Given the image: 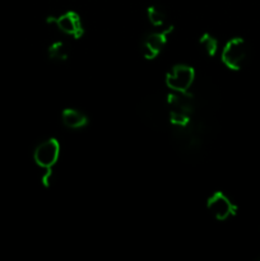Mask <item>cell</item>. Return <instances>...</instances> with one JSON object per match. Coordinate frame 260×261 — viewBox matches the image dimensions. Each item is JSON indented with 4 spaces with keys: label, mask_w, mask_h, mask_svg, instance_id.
I'll return each mask as SVG.
<instances>
[{
    "label": "cell",
    "mask_w": 260,
    "mask_h": 261,
    "mask_svg": "<svg viewBox=\"0 0 260 261\" xmlns=\"http://www.w3.org/2000/svg\"><path fill=\"white\" fill-rule=\"evenodd\" d=\"M138 115L144 125L154 130L163 129L170 121L168 99L162 94H150L140 102Z\"/></svg>",
    "instance_id": "1"
},
{
    "label": "cell",
    "mask_w": 260,
    "mask_h": 261,
    "mask_svg": "<svg viewBox=\"0 0 260 261\" xmlns=\"http://www.w3.org/2000/svg\"><path fill=\"white\" fill-rule=\"evenodd\" d=\"M249 58V46L246 41L236 37L226 43L222 51V61L227 68L240 70Z\"/></svg>",
    "instance_id": "2"
},
{
    "label": "cell",
    "mask_w": 260,
    "mask_h": 261,
    "mask_svg": "<svg viewBox=\"0 0 260 261\" xmlns=\"http://www.w3.org/2000/svg\"><path fill=\"white\" fill-rule=\"evenodd\" d=\"M195 81V71L188 65H177L167 74L166 84L173 92H186L193 87Z\"/></svg>",
    "instance_id": "3"
},
{
    "label": "cell",
    "mask_w": 260,
    "mask_h": 261,
    "mask_svg": "<svg viewBox=\"0 0 260 261\" xmlns=\"http://www.w3.org/2000/svg\"><path fill=\"white\" fill-rule=\"evenodd\" d=\"M59 154H60L59 143L55 139H47L37 145L33 153V158L40 167L50 170L58 162Z\"/></svg>",
    "instance_id": "4"
},
{
    "label": "cell",
    "mask_w": 260,
    "mask_h": 261,
    "mask_svg": "<svg viewBox=\"0 0 260 261\" xmlns=\"http://www.w3.org/2000/svg\"><path fill=\"white\" fill-rule=\"evenodd\" d=\"M208 209L214 218L218 221H226L236 213L237 208L235 204L224 195L223 193H216L208 200Z\"/></svg>",
    "instance_id": "5"
},
{
    "label": "cell",
    "mask_w": 260,
    "mask_h": 261,
    "mask_svg": "<svg viewBox=\"0 0 260 261\" xmlns=\"http://www.w3.org/2000/svg\"><path fill=\"white\" fill-rule=\"evenodd\" d=\"M170 31H160V32H152L143 38L140 43V51L145 59L157 58L158 54L162 51L166 45V36Z\"/></svg>",
    "instance_id": "6"
},
{
    "label": "cell",
    "mask_w": 260,
    "mask_h": 261,
    "mask_svg": "<svg viewBox=\"0 0 260 261\" xmlns=\"http://www.w3.org/2000/svg\"><path fill=\"white\" fill-rule=\"evenodd\" d=\"M48 20L55 22L56 27L65 35L81 37L82 33H83V24H82L81 17L74 12H68L58 18H50Z\"/></svg>",
    "instance_id": "7"
},
{
    "label": "cell",
    "mask_w": 260,
    "mask_h": 261,
    "mask_svg": "<svg viewBox=\"0 0 260 261\" xmlns=\"http://www.w3.org/2000/svg\"><path fill=\"white\" fill-rule=\"evenodd\" d=\"M61 120H63V124L70 129H81V127L86 126L87 122H88V119L83 112L73 109L64 110Z\"/></svg>",
    "instance_id": "8"
},
{
    "label": "cell",
    "mask_w": 260,
    "mask_h": 261,
    "mask_svg": "<svg viewBox=\"0 0 260 261\" xmlns=\"http://www.w3.org/2000/svg\"><path fill=\"white\" fill-rule=\"evenodd\" d=\"M148 19L154 27L162 28V31H171L172 28L168 24V17L166 12L157 5L148 8Z\"/></svg>",
    "instance_id": "9"
},
{
    "label": "cell",
    "mask_w": 260,
    "mask_h": 261,
    "mask_svg": "<svg viewBox=\"0 0 260 261\" xmlns=\"http://www.w3.org/2000/svg\"><path fill=\"white\" fill-rule=\"evenodd\" d=\"M48 56L56 61H63L69 58V48L65 43L55 42L48 47Z\"/></svg>",
    "instance_id": "10"
},
{
    "label": "cell",
    "mask_w": 260,
    "mask_h": 261,
    "mask_svg": "<svg viewBox=\"0 0 260 261\" xmlns=\"http://www.w3.org/2000/svg\"><path fill=\"white\" fill-rule=\"evenodd\" d=\"M200 45H201V47H203V50L211 56L216 55L217 50H218V42H217L216 38L212 37L211 35L201 36Z\"/></svg>",
    "instance_id": "11"
},
{
    "label": "cell",
    "mask_w": 260,
    "mask_h": 261,
    "mask_svg": "<svg viewBox=\"0 0 260 261\" xmlns=\"http://www.w3.org/2000/svg\"><path fill=\"white\" fill-rule=\"evenodd\" d=\"M257 260H260V257H259V259H257Z\"/></svg>",
    "instance_id": "12"
}]
</instances>
